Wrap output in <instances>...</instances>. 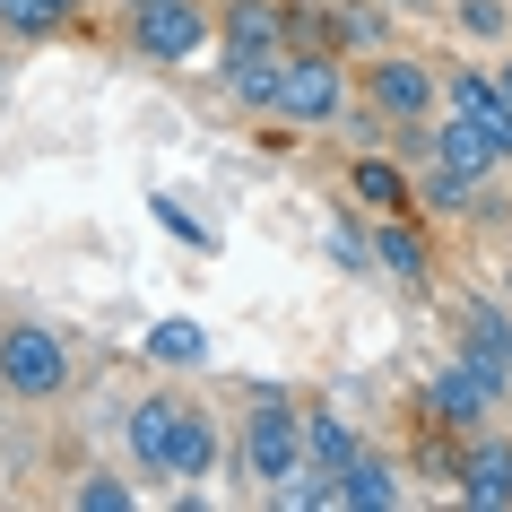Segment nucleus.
<instances>
[{"instance_id":"nucleus-1","label":"nucleus","mask_w":512,"mask_h":512,"mask_svg":"<svg viewBox=\"0 0 512 512\" xmlns=\"http://www.w3.org/2000/svg\"><path fill=\"white\" fill-rule=\"evenodd\" d=\"M122 452L148 478L200 486V478H217L226 434H217V408L191 400V391H139V400H122Z\"/></svg>"},{"instance_id":"nucleus-2","label":"nucleus","mask_w":512,"mask_h":512,"mask_svg":"<svg viewBox=\"0 0 512 512\" xmlns=\"http://www.w3.org/2000/svg\"><path fill=\"white\" fill-rule=\"evenodd\" d=\"M70 391H79V348H70V330L44 322V313H9V322H0V400L61 408Z\"/></svg>"},{"instance_id":"nucleus-3","label":"nucleus","mask_w":512,"mask_h":512,"mask_svg":"<svg viewBox=\"0 0 512 512\" xmlns=\"http://www.w3.org/2000/svg\"><path fill=\"white\" fill-rule=\"evenodd\" d=\"M296 469H304V408L261 382L252 408H243V426H235V478L252 486V495H278Z\"/></svg>"},{"instance_id":"nucleus-4","label":"nucleus","mask_w":512,"mask_h":512,"mask_svg":"<svg viewBox=\"0 0 512 512\" xmlns=\"http://www.w3.org/2000/svg\"><path fill=\"white\" fill-rule=\"evenodd\" d=\"M122 44L148 70H191L217 53V9L209 0H122Z\"/></svg>"},{"instance_id":"nucleus-5","label":"nucleus","mask_w":512,"mask_h":512,"mask_svg":"<svg viewBox=\"0 0 512 512\" xmlns=\"http://www.w3.org/2000/svg\"><path fill=\"white\" fill-rule=\"evenodd\" d=\"M348 105H356V53H287V79H278L287 131H339Z\"/></svg>"},{"instance_id":"nucleus-6","label":"nucleus","mask_w":512,"mask_h":512,"mask_svg":"<svg viewBox=\"0 0 512 512\" xmlns=\"http://www.w3.org/2000/svg\"><path fill=\"white\" fill-rule=\"evenodd\" d=\"M356 96H365L382 122H434V113H443V70H434L426 53L391 44V53L356 61Z\"/></svg>"},{"instance_id":"nucleus-7","label":"nucleus","mask_w":512,"mask_h":512,"mask_svg":"<svg viewBox=\"0 0 512 512\" xmlns=\"http://www.w3.org/2000/svg\"><path fill=\"white\" fill-rule=\"evenodd\" d=\"M495 408H512V391L486 374L478 356H460V348H452V365L417 391V417H426V426H443V434H478Z\"/></svg>"},{"instance_id":"nucleus-8","label":"nucleus","mask_w":512,"mask_h":512,"mask_svg":"<svg viewBox=\"0 0 512 512\" xmlns=\"http://www.w3.org/2000/svg\"><path fill=\"white\" fill-rule=\"evenodd\" d=\"M443 313H452V348L478 356L486 374L512 391V296H504V287H452Z\"/></svg>"},{"instance_id":"nucleus-9","label":"nucleus","mask_w":512,"mask_h":512,"mask_svg":"<svg viewBox=\"0 0 512 512\" xmlns=\"http://www.w3.org/2000/svg\"><path fill=\"white\" fill-rule=\"evenodd\" d=\"M443 113H460V122H469V131L512 165V105H504V87H495V70L452 61V70H443Z\"/></svg>"},{"instance_id":"nucleus-10","label":"nucleus","mask_w":512,"mask_h":512,"mask_svg":"<svg viewBox=\"0 0 512 512\" xmlns=\"http://www.w3.org/2000/svg\"><path fill=\"white\" fill-rule=\"evenodd\" d=\"M452 495L469 512H512V434L478 426V434H460V478Z\"/></svg>"},{"instance_id":"nucleus-11","label":"nucleus","mask_w":512,"mask_h":512,"mask_svg":"<svg viewBox=\"0 0 512 512\" xmlns=\"http://www.w3.org/2000/svg\"><path fill=\"white\" fill-rule=\"evenodd\" d=\"M374 270L391 278V287H408V296H426V287H434V243H426V217H417V209L374 217Z\"/></svg>"},{"instance_id":"nucleus-12","label":"nucleus","mask_w":512,"mask_h":512,"mask_svg":"<svg viewBox=\"0 0 512 512\" xmlns=\"http://www.w3.org/2000/svg\"><path fill=\"white\" fill-rule=\"evenodd\" d=\"M348 200H356V209H374V217L417 209V174H408L391 148H356V157H348Z\"/></svg>"},{"instance_id":"nucleus-13","label":"nucleus","mask_w":512,"mask_h":512,"mask_svg":"<svg viewBox=\"0 0 512 512\" xmlns=\"http://www.w3.org/2000/svg\"><path fill=\"white\" fill-rule=\"evenodd\" d=\"M217 53H287V0H226Z\"/></svg>"},{"instance_id":"nucleus-14","label":"nucleus","mask_w":512,"mask_h":512,"mask_svg":"<svg viewBox=\"0 0 512 512\" xmlns=\"http://www.w3.org/2000/svg\"><path fill=\"white\" fill-rule=\"evenodd\" d=\"M339 495H348L356 512H391V504H408V469H400L391 452H374V443H365V452L339 469Z\"/></svg>"},{"instance_id":"nucleus-15","label":"nucleus","mask_w":512,"mask_h":512,"mask_svg":"<svg viewBox=\"0 0 512 512\" xmlns=\"http://www.w3.org/2000/svg\"><path fill=\"white\" fill-rule=\"evenodd\" d=\"M217 79L243 113H278V79H287V53H217Z\"/></svg>"},{"instance_id":"nucleus-16","label":"nucleus","mask_w":512,"mask_h":512,"mask_svg":"<svg viewBox=\"0 0 512 512\" xmlns=\"http://www.w3.org/2000/svg\"><path fill=\"white\" fill-rule=\"evenodd\" d=\"M148 365H157V374H209V330L191 322V313H165V322L148 330Z\"/></svg>"},{"instance_id":"nucleus-17","label":"nucleus","mask_w":512,"mask_h":512,"mask_svg":"<svg viewBox=\"0 0 512 512\" xmlns=\"http://www.w3.org/2000/svg\"><path fill=\"white\" fill-rule=\"evenodd\" d=\"M79 27V0H0V35L9 44H53Z\"/></svg>"},{"instance_id":"nucleus-18","label":"nucleus","mask_w":512,"mask_h":512,"mask_svg":"<svg viewBox=\"0 0 512 512\" xmlns=\"http://www.w3.org/2000/svg\"><path fill=\"white\" fill-rule=\"evenodd\" d=\"M287 53H348L339 0H287Z\"/></svg>"},{"instance_id":"nucleus-19","label":"nucleus","mask_w":512,"mask_h":512,"mask_svg":"<svg viewBox=\"0 0 512 512\" xmlns=\"http://www.w3.org/2000/svg\"><path fill=\"white\" fill-rule=\"evenodd\" d=\"M356 452H365V443H356V426L339 408H304V460H313V469H348Z\"/></svg>"},{"instance_id":"nucleus-20","label":"nucleus","mask_w":512,"mask_h":512,"mask_svg":"<svg viewBox=\"0 0 512 512\" xmlns=\"http://www.w3.org/2000/svg\"><path fill=\"white\" fill-rule=\"evenodd\" d=\"M434 157L460 165V174H504V157H495V148H486V139L469 131L460 113H434Z\"/></svg>"},{"instance_id":"nucleus-21","label":"nucleus","mask_w":512,"mask_h":512,"mask_svg":"<svg viewBox=\"0 0 512 512\" xmlns=\"http://www.w3.org/2000/svg\"><path fill=\"white\" fill-rule=\"evenodd\" d=\"M270 504H287V512H330V504H348V495H339V469H313V460H304Z\"/></svg>"},{"instance_id":"nucleus-22","label":"nucleus","mask_w":512,"mask_h":512,"mask_svg":"<svg viewBox=\"0 0 512 512\" xmlns=\"http://www.w3.org/2000/svg\"><path fill=\"white\" fill-rule=\"evenodd\" d=\"M70 504H79V512H131L139 486L113 478V469H79V478H70Z\"/></svg>"},{"instance_id":"nucleus-23","label":"nucleus","mask_w":512,"mask_h":512,"mask_svg":"<svg viewBox=\"0 0 512 512\" xmlns=\"http://www.w3.org/2000/svg\"><path fill=\"white\" fill-rule=\"evenodd\" d=\"M322 243H330V261H339V270H356V278L374 270V235H365L348 209H330V217H322Z\"/></svg>"},{"instance_id":"nucleus-24","label":"nucleus","mask_w":512,"mask_h":512,"mask_svg":"<svg viewBox=\"0 0 512 512\" xmlns=\"http://www.w3.org/2000/svg\"><path fill=\"white\" fill-rule=\"evenodd\" d=\"M452 27L469 44H512V0H452Z\"/></svg>"},{"instance_id":"nucleus-25","label":"nucleus","mask_w":512,"mask_h":512,"mask_svg":"<svg viewBox=\"0 0 512 512\" xmlns=\"http://www.w3.org/2000/svg\"><path fill=\"white\" fill-rule=\"evenodd\" d=\"M495 87H504V105H512V53H504V61H495Z\"/></svg>"},{"instance_id":"nucleus-26","label":"nucleus","mask_w":512,"mask_h":512,"mask_svg":"<svg viewBox=\"0 0 512 512\" xmlns=\"http://www.w3.org/2000/svg\"><path fill=\"white\" fill-rule=\"evenodd\" d=\"M382 9H400V18H408V9H426V0H382Z\"/></svg>"},{"instance_id":"nucleus-27","label":"nucleus","mask_w":512,"mask_h":512,"mask_svg":"<svg viewBox=\"0 0 512 512\" xmlns=\"http://www.w3.org/2000/svg\"><path fill=\"white\" fill-rule=\"evenodd\" d=\"M495 287H504V296H512V261H504V270H495Z\"/></svg>"},{"instance_id":"nucleus-28","label":"nucleus","mask_w":512,"mask_h":512,"mask_svg":"<svg viewBox=\"0 0 512 512\" xmlns=\"http://www.w3.org/2000/svg\"><path fill=\"white\" fill-rule=\"evenodd\" d=\"M87 9H96V0H79V18H87Z\"/></svg>"},{"instance_id":"nucleus-29","label":"nucleus","mask_w":512,"mask_h":512,"mask_svg":"<svg viewBox=\"0 0 512 512\" xmlns=\"http://www.w3.org/2000/svg\"><path fill=\"white\" fill-rule=\"evenodd\" d=\"M0 53H9V35H0Z\"/></svg>"},{"instance_id":"nucleus-30","label":"nucleus","mask_w":512,"mask_h":512,"mask_svg":"<svg viewBox=\"0 0 512 512\" xmlns=\"http://www.w3.org/2000/svg\"><path fill=\"white\" fill-rule=\"evenodd\" d=\"M0 322H9V313H0Z\"/></svg>"}]
</instances>
